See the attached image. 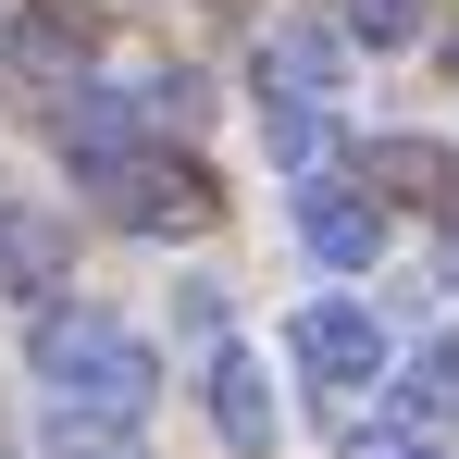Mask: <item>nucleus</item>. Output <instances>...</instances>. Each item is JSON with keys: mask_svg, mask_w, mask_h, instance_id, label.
Segmentation results:
<instances>
[{"mask_svg": "<svg viewBox=\"0 0 459 459\" xmlns=\"http://www.w3.org/2000/svg\"><path fill=\"white\" fill-rule=\"evenodd\" d=\"M25 373L50 385V410H100V422H150L161 397V348L100 299H50L25 323Z\"/></svg>", "mask_w": 459, "mask_h": 459, "instance_id": "1", "label": "nucleus"}, {"mask_svg": "<svg viewBox=\"0 0 459 459\" xmlns=\"http://www.w3.org/2000/svg\"><path fill=\"white\" fill-rule=\"evenodd\" d=\"M87 199L112 212V224H137V236H186V224H212V174L186 150H161V137H137L125 161H100L87 174Z\"/></svg>", "mask_w": 459, "mask_h": 459, "instance_id": "2", "label": "nucleus"}, {"mask_svg": "<svg viewBox=\"0 0 459 459\" xmlns=\"http://www.w3.org/2000/svg\"><path fill=\"white\" fill-rule=\"evenodd\" d=\"M286 360H299L323 397H373V385L397 373V335L373 323V299H299V323H286Z\"/></svg>", "mask_w": 459, "mask_h": 459, "instance_id": "3", "label": "nucleus"}, {"mask_svg": "<svg viewBox=\"0 0 459 459\" xmlns=\"http://www.w3.org/2000/svg\"><path fill=\"white\" fill-rule=\"evenodd\" d=\"M299 248L323 273H373L385 261V199L348 186V174H299Z\"/></svg>", "mask_w": 459, "mask_h": 459, "instance_id": "4", "label": "nucleus"}, {"mask_svg": "<svg viewBox=\"0 0 459 459\" xmlns=\"http://www.w3.org/2000/svg\"><path fill=\"white\" fill-rule=\"evenodd\" d=\"M0 63L38 75V87H75L87 63H100V13H87V0H13V13H0Z\"/></svg>", "mask_w": 459, "mask_h": 459, "instance_id": "5", "label": "nucleus"}, {"mask_svg": "<svg viewBox=\"0 0 459 459\" xmlns=\"http://www.w3.org/2000/svg\"><path fill=\"white\" fill-rule=\"evenodd\" d=\"M199 410H212V435H224L236 459H261V447H273V422H286V410H273V360L224 335V348L199 360Z\"/></svg>", "mask_w": 459, "mask_h": 459, "instance_id": "6", "label": "nucleus"}, {"mask_svg": "<svg viewBox=\"0 0 459 459\" xmlns=\"http://www.w3.org/2000/svg\"><path fill=\"white\" fill-rule=\"evenodd\" d=\"M63 273H75V236L50 224L38 199H0V299H13V310H50Z\"/></svg>", "mask_w": 459, "mask_h": 459, "instance_id": "7", "label": "nucleus"}, {"mask_svg": "<svg viewBox=\"0 0 459 459\" xmlns=\"http://www.w3.org/2000/svg\"><path fill=\"white\" fill-rule=\"evenodd\" d=\"M348 87V38L335 25H273L261 38V100H335Z\"/></svg>", "mask_w": 459, "mask_h": 459, "instance_id": "8", "label": "nucleus"}, {"mask_svg": "<svg viewBox=\"0 0 459 459\" xmlns=\"http://www.w3.org/2000/svg\"><path fill=\"white\" fill-rule=\"evenodd\" d=\"M447 410H459V323H435L397 373V422H447Z\"/></svg>", "mask_w": 459, "mask_h": 459, "instance_id": "9", "label": "nucleus"}, {"mask_svg": "<svg viewBox=\"0 0 459 459\" xmlns=\"http://www.w3.org/2000/svg\"><path fill=\"white\" fill-rule=\"evenodd\" d=\"M261 150L286 161V174H323V150H335V112H323V100H261Z\"/></svg>", "mask_w": 459, "mask_h": 459, "instance_id": "10", "label": "nucleus"}, {"mask_svg": "<svg viewBox=\"0 0 459 459\" xmlns=\"http://www.w3.org/2000/svg\"><path fill=\"white\" fill-rule=\"evenodd\" d=\"M38 459H150L137 422H100V410H38Z\"/></svg>", "mask_w": 459, "mask_h": 459, "instance_id": "11", "label": "nucleus"}, {"mask_svg": "<svg viewBox=\"0 0 459 459\" xmlns=\"http://www.w3.org/2000/svg\"><path fill=\"white\" fill-rule=\"evenodd\" d=\"M335 38H348V50H410V38H422V0H348Z\"/></svg>", "mask_w": 459, "mask_h": 459, "instance_id": "12", "label": "nucleus"}, {"mask_svg": "<svg viewBox=\"0 0 459 459\" xmlns=\"http://www.w3.org/2000/svg\"><path fill=\"white\" fill-rule=\"evenodd\" d=\"M348 459H447V447H435L422 422H360V447H348Z\"/></svg>", "mask_w": 459, "mask_h": 459, "instance_id": "13", "label": "nucleus"}, {"mask_svg": "<svg viewBox=\"0 0 459 459\" xmlns=\"http://www.w3.org/2000/svg\"><path fill=\"white\" fill-rule=\"evenodd\" d=\"M174 323H186V335H224V286L186 273V286H174Z\"/></svg>", "mask_w": 459, "mask_h": 459, "instance_id": "14", "label": "nucleus"}]
</instances>
